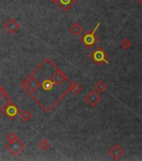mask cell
Here are the masks:
<instances>
[{
    "instance_id": "30bf717a",
    "label": "cell",
    "mask_w": 142,
    "mask_h": 161,
    "mask_svg": "<svg viewBox=\"0 0 142 161\" xmlns=\"http://www.w3.org/2000/svg\"><path fill=\"white\" fill-rule=\"evenodd\" d=\"M75 2L74 0H58L56 4L65 12L70 11L75 5Z\"/></svg>"
},
{
    "instance_id": "5b68a950",
    "label": "cell",
    "mask_w": 142,
    "mask_h": 161,
    "mask_svg": "<svg viewBox=\"0 0 142 161\" xmlns=\"http://www.w3.org/2000/svg\"><path fill=\"white\" fill-rule=\"evenodd\" d=\"M84 100L91 108H95L101 102L102 97L100 95V93L97 92L96 91L91 90L87 95H85Z\"/></svg>"
},
{
    "instance_id": "6da1fadb",
    "label": "cell",
    "mask_w": 142,
    "mask_h": 161,
    "mask_svg": "<svg viewBox=\"0 0 142 161\" xmlns=\"http://www.w3.org/2000/svg\"><path fill=\"white\" fill-rule=\"evenodd\" d=\"M74 83L48 57L26 76L20 86L48 113L72 92Z\"/></svg>"
},
{
    "instance_id": "ba28073f",
    "label": "cell",
    "mask_w": 142,
    "mask_h": 161,
    "mask_svg": "<svg viewBox=\"0 0 142 161\" xmlns=\"http://www.w3.org/2000/svg\"><path fill=\"white\" fill-rule=\"evenodd\" d=\"M3 29L8 33H9L10 35H13V34H15L19 30L20 25L14 19H9L3 25Z\"/></svg>"
},
{
    "instance_id": "e0dca14e",
    "label": "cell",
    "mask_w": 142,
    "mask_h": 161,
    "mask_svg": "<svg viewBox=\"0 0 142 161\" xmlns=\"http://www.w3.org/2000/svg\"><path fill=\"white\" fill-rule=\"evenodd\" d=\"M6 138H7L8 142L10 143V142H13V141L18 139V137L17 134L15 133H13V132H9V133L7 134Z\"/></svg>"
},
{
    "instance_id": "9a60e30c",
    "label": "cell",
    "mask_w": 142,
    "mask_h": 161,
    "mask_svg": "<svg viewBox=\"0 0 142 161\" xmlns=\"http://www.w3.org/2000/svg\"><path fill=\"white\" fill-rule=\"evenodd\" d=\"M39 148L42 151H47L50 147V143L47 139L44 138V139H41L39 142Z\"/></svg>"
},
{
    "instance_id": "4fadbf2b",
    "label": "cell",
    "mask_w": 142,
    "mask_h": 161,
    "mask_svg": "<svg viewBox=\"0 0 142 161\" xmlns=\"http://www.w3.org/2000/svg\"><path fill=\"white\" fill-rule=\"evenodd\" d=\"M20 119L24 122V123H29L31 118H32V113H30L29 111L24 110L19 113Z\"/></svg>"
},
{
    "instance_id": "ffe728a7",
    "label": "cell",
    "mask_w": 142,
    "mask_h": 161,
    "mask_svg": "<svg viewBox=\"0 0 142 161\" xmlns=\"http://www.w3.org/2000/svg\"><path fill=\"white\" fill-rule=\"evenodd\" d=\"M1 116H2V111H0V118H1Z\"/></svg>"
},
{
    "instance_id": "5bb4252c",
    "label": "cell",
    "mask_w": 142,
    "mask_h": 161,
    "mask_svg": "<svg viewBox=\"0 0 142 161\" xmlns=\"http://www.w3.org/2000/svg\"><path fill=\"white\" fill-rule=\"evenodd\" d=\"M120 46H121V48H122L123 50H130V47L132 46V42H131V40H130V39H129V38H125V39H123V40H121V42H120Z\"/></svg>"
},
{
    "instance_id": "277c9868",
    "label": "cell",
    "mask_w": 142,
    "mask_h": 161,
    "mask_svg": "<svg viewBox=\"0 0 142 161\" xmlns=\"http://www.w3.org/2000/svg\"><path fill=\"white\" fill-rule=\"evenodd\" d=\"M5 148L12 155L18 156L24 150L25 144L19 139L13 141V142H8L5 145Z\"/></svg>"
},
{
    "instance_id": "8992f818",
    "label": "cell",
    "mask_w": 142,
    "mask_h": 161,
    "mask_svg": "<svg viewBox=\"0 0 142 161\" xmlns=\"http://www.w3.org/2000/svg\"><path fill=\"white\" fill-rule=\"evenodd\" d=\"M3 111L5 113V115L7 116L8 118H10V119H14L20 113V110L18 107L14 103H13V102H9V103H8L7 105L3 108Z\"/></svg>"
},
{
    "instance_id": "2e32d148",
    "label": "cell",
    "mask_w": 142,
    "mask_h": 161,
    "mask_svg": "<svg viewBox=\"0 0 142 161\" xmlns=\"http://www.w3.org/2000/svg\"><path fill=\"white\" fill-rule=\"evenodd\" d=\"M82 91H83L82 86L80 85V84L77 82L74 83V86H73V88H72V92H71L74 93L75 95H79Z\"/></svg>"
},
{
    "instance_id": "44dd1931",
    "label": "cell",
    "mask_w": 142,
    "mask_h": 161,
    "mask_svg": "<svg viewBox=\"0 0 142 161\" xmlns=\"http://www.w3.org/2000/svg\"><path fill=\"white\" fill-rule=\"evenodd\" d=\"M74 1H75V2L76 3V2H77V1H78V0H74Z\"/></svg>"
},
{
    "instance_id": "7c38bea8",
    "label": "cell",
    "mask_w": 142,
    "mask_h": 161,
    "mask_svg": "<svg viewBox=\"0 0 142 161\" xmlns=\"http://www.w3.org/2000/svg\"><path fill=\"white\" fill-rule=\"evenodd\" d=\"M108 88V86L107 84L102 80H98L96 81L95 85H94V90L96 91L97 92L100 93H103L104 92L107 90Z\"/></svg>"
},
{
    "instance_id": "ac0fdd59",
    "label": "cell",
    "mask_w": 142,
    "mask_h": 161,
    "mask_svg": "<svg viewBox=\"0 0 142 161\" xmlns=\"http://www.w3.org/2000/svg\"><path fill=\"white\" fill-rule=\"evenodd\" d=\"M135 1H136V2H137L139 4L142 5V0H135Z\"/></svg>"
},
{
    "instance_id": "52a82bcc",
    "label": "cell",
    "mask_w": 142,
    "mask_h": 161,
    "mask_svg": "<svg viewBox=\"0 0 142 161\" xmlns=\"http://www.w3.org/2000/svg\"><path fill=\"white\" fill-rule=\"evenodd\" d=\"M107 153L114 160H119L125 154V150L119 143H115L112 147L109 148Z\"/></svg>"
},
{
    "instance_id": "3957f363",
    "label": "cell",
    "mask_w": 142,
    "mask_h": 161,
    "mask_svg": "<svg viewBox=\"0 0 142 161\" xmlns=\"http://www.w3.org/2000/svg\"><path fill=\"white\" fill-rule=\"evenodd\" d=\"M100 26V22H98L92 30H87L81 37L80 38V41L84 44L87 48H91L99 41V38L95 35V33Z\"/></svg>"
},
{
    "instance_id": "9c48e42d",
    "label": "cell",
    "mask_w": 142,
    "mask_h": 161,
    "mask_svg": "<svg viewBox=\"0 0 142 161\" xmlns=\"http://www.w3.org/2000/svg\"><path fill=\"white\" fill-rule=\"evenodd\" d=\"M11 102V97L5 89L0 85V111H3V108L8 103Z\"/></svg>"
},
{
    "instance_id": "8fae6325",
    "label": "cell",
    "mask_w": 142,
    "mask_h": 161,
    "mask_svg": "<svg viewBox=\"0 0 142 161\" xmlns=\"http://www.w3.org/2000/svg\"><path fill=\"white\" fill-rule=\"evenodd\" d=\"M69 31H70L73 35H80L83 33L84 29H83L82 25H80L79 23L75 22L70 25V27L69 28Z\"/></svg>"
},
{
    "instance_id": "7a4b0ae2",
    "label": "cell",
    "mask_w": 142,
    "mask_h": 161,
    "mask_svg": "<svg viewBox=\"0 0 142 161\" xmlns=\"http://www.w3.org/2000/svg\"><path fill=\"white\" fill-rule=\"evenodd\" d=\"M90 60H92L93 62H95L97 65H101L102 64L105 63V64H110L109 62V58H110V55L108 54L107 51L104 50L102 47L98 46L93 50L92 52L90 54Z\"/></svg>"
},
{
    "instance_id": "d6986e66",
    "label": "cell",
    "mask_w": 142,
    "mask_h": 161,
    "mask_svg": "<svg viewBox=\"0 0 142 161\" xmlns=\"http://www.w3.org/2000/svg\"><path fill=\"white\" fill-rule=\"evenodd\" d=\"M50 1H51V2H52V3H56L58 0H50Z\"/></svg>"
}]
</instances>
